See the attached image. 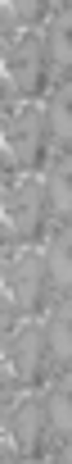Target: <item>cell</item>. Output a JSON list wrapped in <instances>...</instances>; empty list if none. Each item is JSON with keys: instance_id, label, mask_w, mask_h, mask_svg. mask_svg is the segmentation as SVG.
Wrapping results in <instances>:
<instances>
[{"instance_id": "cell-1", "label": "cell", "mask_w": 72, "mask_h": 464, "mask_svg": "<svg viewBox=\"0 0 72 464\" xmlns=\"http://www.w3.org/2000/svg\"><path fill=\"white\" fill-rule=\"evenodd\" d=\"M68 78V19H50L45 28L9 33L4 42V82L14 105L22 101H50L63 96Z\"/></svg>"}, {"instance_id": "cell-2", "label": "cell", "mask_w": 72, "mask_h": 464, "mask_svg": "<svg viewBox=\"0 0 72 464\" xmlns=\"http://www.w3.org/2000/svg\"><path fill=\"white\" fill-rule=\"evenodd\" d=\"M9 455L27 464L63 459V392H22L9 405Z\"/></svg>"}, {"instance_id": "cell-3", "label": "cell", "mask_w": 72, "mask_h": 464, "mask_svg": "<svg viewBox=\"0 0 72 464\" xmlns=\"http://www.w3.org/2000/svg\"><path fill=\"white\" fill-rule=\"evenodd\" d=\"M68 10V0H4V19H9V33H22V28H45L50 19H58Z\"/></svg>"}]
</instances>
